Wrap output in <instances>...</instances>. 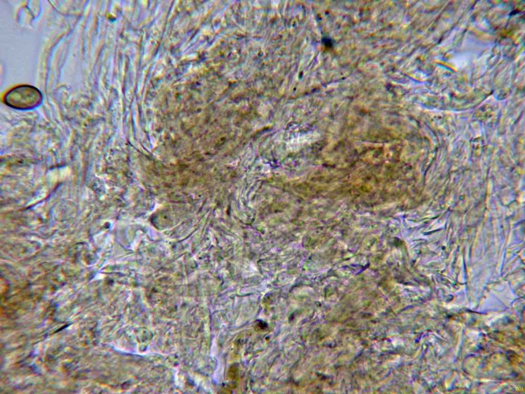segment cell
<instances>
[{
  "instance_id": "1",
  "label": "cell",
  "mask_w": 525,
  "mask_h": 394,
  "mask_svg": "<svg viewBox=\"0 0 525 394\" xmlns=\"http://www.w3.org/2000/svg\"><path fill=\"white\" fill-rule=\"evenodd\" d=\"M41 92L35 87L22 85L10 90L5 97L6 103L14 108L22 109L32 108L42 101Z\"/></svg>"
}]
</instances>
